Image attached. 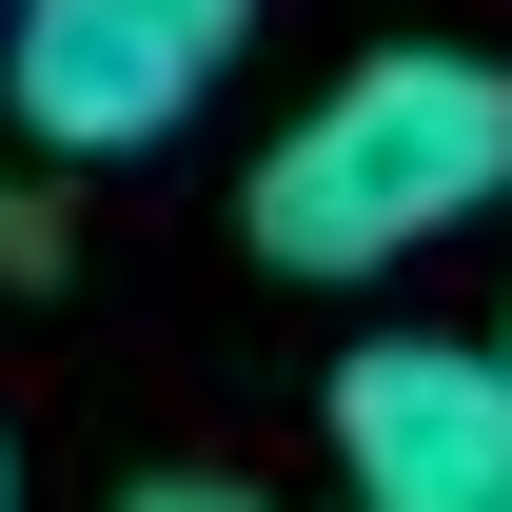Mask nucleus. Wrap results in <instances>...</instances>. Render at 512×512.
I'll return each mask as SVG.
<instances>
[{
  "label": "nucleus",
  "instance_id": "1",
  "mask_svg": "<svg viewBox=\"0 0 512 512\" xmlns=\"http://www.w3.org/2000/svg\"><path fill=\"white\" fill-rule=\"evenodd\" d=\"M493 197H512V60L394 40V60H355L316 119L237 178V237L276 256V276H394V256H434L453 217H493Z\"/></svg>",
  "mask_w": 512,
  "mask_h": 512
},
{
  "label": "nucleus",
  "instance_id": "2",
  "mask_svg": "<svg viewBox=\"0 0 512 512\" xmlns=\"http://www.w3.org/2000/svg\"><path fill=\"white\" fill-rule=\"evenodd\" d=\"M237 40H256V0H20L0 20V119L40 158H138L217 99Z\"/></svg>",
  "mask_w": 512,
  "mask_h": 512
},
{
  "label": "nucleus",
  "instance_id": "3",
  "mask_svg": "<svg viewBox=\"0 0 512 512\" xmlns=\"http://www.w3.org/2000/svg\"><path fill=\"white\" fill-rule=\"evenodd\" d=\"M335 473H355V512H512V355L375 335L335 375Z\"/></svg>",
  "mask_w": 512,
  "mask_h": 512
},
{
  "label": "nucleus",
  "instance_id": "4",
  "mask_svg": "<svg viewBox=\"0 0 512 512\" xmlns=\"http://www.w3.org/2000/svg\"><path fill=\"white\" fill-rule=\"evenodd\" d=\"M119 512H276V493H237V473H138Z\"/></svg>",
  "mask_w": 512,
  "mask_h": 512
},
{
  "label": "nucleus",
  "instance_id": "5",
  "mask_svg": "<svg viewBox=\"0 0 512 512\" xmlns=\"http://www.w3.org/2000/svg\"><path fill=\"white\" fill-rule=\"evenodd\" d=\"M0 512H20V453H0Z\"/></svg>",
  "mask_w": 512,
  "mask_h": 512
},
{
  "label": "nucleus",
  "instance_id": "6",
  "mask_svg": "<svg viewBox=\"0 0 512 512\" xmlns=\"http://www.w3.org/2000/svg\"><path fill=\"white\" fill-rule=\"evenodd\" d=\"M0 20H20V0H0Z\"/></svg>",
  "mask_w": 512,
  "mask_h": 512
},
{
  "label": "nucleus",
  "instance_id": "7",
  "mask_svg": "<svg viewBox=\"0 0 512 512\" xmlns=\"http://www.w3.org/2000/svg\"><path fill=\"white\" fill-rule=\"evenodd\" d=\"M493 355H512V335H493Z\"/></svg>",
  "mask_w": 512,
  "mask_h": 512
}]
</instances>
